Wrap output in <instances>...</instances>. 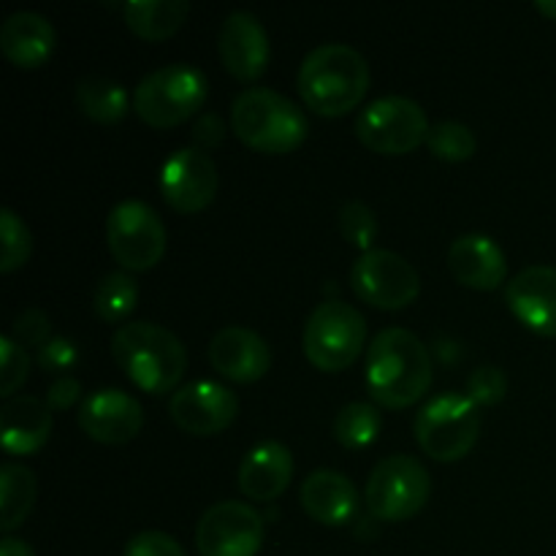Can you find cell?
<instances>
[{"label": "cell", "instance_id": "obj_23", "mask_svg": "<svg viewBox=\"0 0 556 556\" xmlns=\"http://www.w3.org/2000/svg\"><path fill=\"white\" fill-rule=\"evenodd\" d=\"M54 27L36 11H16L0 27V52L22 71L41 68L54 52Z\"/></svg>", "mask_w": 556, "mask_h": 556}, {"label": "cell", "instance_id": "obj_10", "mask_svg": "<svg viewBox=\"0 0 556 556\" xmlns=\"http://www.w3.org/2000/svg\"><path fill=\"white\" fill-rule=\"evenodd\" d=\"M112 258L128 271H150L166 253V226L144 201H123L106 217Z\"/></svg>", "mask_w": 556, "mask_h": 556}, {"label": "cell", "instance_id": "obj_27", "mask_svg": "<svg viewBox=\"0 0 556 556\" xmlns=\"http://www.w3.org/2000/svg\"><path fill=\"white\" fill-rule=\"evenodd\" d=\"M139 302V288L128 271H109L92 293V309L103 324H123Z\"/></svg>", "mask_w": 556, "mask_h": 556}, {"label": "cell", "instance_id": "obj_17", "mask_svg": "<svg viewBox=\"0 0 556 556\" xmlns=\"http://www.w3.org/2000/svg\"><path fill=\"white\" fill-rule=\"evenodd\" d=\"M505 302L525 329L538 337H556V269L530 266L505 288Z\"/></svg>", "mask_w": 556, "mask_h": 556}, {"label": "cell", "instance_id": "obj_29", "mask_svg": "<svg viewBox=\"0 0 556 556\" xmlns=\"http://www.w3.org/2000/svg\"><path fill=\"white\" fill-rule=\"evenodd\" d=\"M427 147L434 157L445 163H465L476 155L478 139L465 123H456V119H445L429 128Z\"/></svg>", "mask_w": 556, "mask_h": 556}, {"label": "cell", "instance_id": "obj_40", "mask_svg": "<svg viewBox=\"0 0 556 556\" xmlns=\"http://www.w3.org/2000/svg\"><path fill=\"white\" fill-rule=\"evenodd\" d=\"M535 9L541 11L543 16H548V20L556 22V0H538Z\"/></svg>", "mask_w": 556, "mask_h": 556}, {"label": "cell", "instance_id": "obj_20", "mask_svg": "<svg viewBox=\"0 0 556 556\" xmlns=\"http://www.w3.org/2000/svg\"><path fill=\"white\" fill-rule=\"evenodd\" d=\"M304 514L324 527H345L358 510V492L351 478L337 470H315L299 489Z\"/></svg>", "mask_w": 556, "mask_h": 556}, {"label": "cell", "instance_id": "obj_32", "mask_svg": "<svg viewBox=\"0 0 556 556\" xmlns=\"http://www.w3.org/2000/svg\"><path fill=\"white\" fill-rule=\"evenodd\" d=\"M0 396L11 400L30 375V356L11 337L0 340Z\"/></svg>", "mask_w": 556, "mask_h": 556}, {"label": "cell", "instance_id": "obj_5", "mask_svg": "<svg viewBox=\"0 0 556 556\" xmlns=\"http://www.w3.org/2000/svg\"><path fill=\"white\" fill-rule=\"evenodd\" d=\"M210 81L199 68L188 63H172L152 71L136 85L134 112L141 123L157 130L182 125L204 106Z\"/></svg>", "mask_w": 556, "mask_h": 556}, {"label": "cell", "instance_id": "obj_31", "mask_svg": "<svg viewBox=\"0 0 556 556\" xmlns=\"http://www.w3.org/2000/svg\"><path fill=\"white\" fill-rule=\"evenodd\" d=\"M337 223H340V233L345 237L348 244L358 248L362 253L372 250L375 237H378V217H375V212L367 204H362V201H348L340 210Z\"/></svg>", "mask_w": 556, "mask_h": 556}, {"label": "cell", "instance_id": "obj_26", "mask_svg": "<svg viewBox=\"0 0 556 556\" xmlns=\"http://www.w3.org/2000/svg\"><path fill=\"white\" fill-rule=\"evenodd\" d=\"M76 106L98 125H114L128 114V92L106 76H87L76 85Z\"/></svg>", "mask_w": 556, "mask_h": 556}, {"label": "cell", "instance_id": "obj_16", "mask_svg": "<svg viewBox=\"0 0 556 556\" xmlns=\"http://www.w3.org/2000/svg\"><path fill=\"white\" fill-rule=\"evenodd\" d=\"M220 63L233 79L255 81L269 65V36L264 25L250 11H233L226 16L217 36Z\"/></svg>", "mask_w": 556, "mask_h": 556}, {"label": "cell", "instance_id": "obj_12", "mask_svg": "<svg viewBox=\"0 0 556 556\" xmlns=\"http://www.w3.org/2000/svg\"><path fill=\"white\" fill-rule=\"evenodd\" d=\"M264 546V519L248 503H217L195 527L201 556H258Z\"/></svg>", "mask_w": 556, "mask_h": 556}, {"label": "cell", "instance_id": "obj_37", "mask_svg": "<svg viewBox=\"0 0 556 556\" xmlns=\"http://www.w3.org/2000/svg\"><path fill=\"white\" fill-rule=\"evenodd\" d=\"M81 396V383L76 378H68L63 375L60 380H54L47 391V407L49 410H68L79 402Z\"/></svg>", "mask_w": 556, "mask_h": 556}, {"label": "cell", "instance_id": "obj_13", "mask_svg": "<svg viewBox=\"0 0 556 556\" xmlns=\"http://www.w3.org/2000/svg\"><path fill=\"white\" fill-rule=\"evenodd\" d=\"M168 416L185 434L212 438L237 421L239 400L228 386L199 380V383L179 386L168 400Z\"/></svg>", "mask_w": 556, "mask_h": 556}, {"label": "cell", "instance_id": "obj_21", "mask_svg": "<svg viewBox=\"0 0 556 556\" xmlns=\"http://www.w3.org/2000/svg\"><path fill=\"white\" fill-rule=\"evenodd\" d=\"M52 434V410L36 396H11L0 407V443L9 456H30Z\"/></svg>", "mask_w": 556, "mask_h": 556}, {"label": "cell", "instance_id": "obj_33", "mask_svg": "<svg viewBox=\"0 0 556 556\" xmlns=\"http://www.w3.org/2000/svg\"><path fill=\"white\" fill-rule=\"evenodd\" d=\"M505 391H508V378L497 367H481L467 378V396L476 405H497L505 400Z\"/></svg>", "mask_w": 556, "mask_h": 556}, {"label": "cell", "instance_id": "obj_6", "mask_svg": "<svg viewBox=\"0 0 556 556\" xmlns=\"http://www.w3.org/2000/svg\"><path fill=\"white\" fill-rule=\"evenodd\" d=\"M367 342V320L351 304L326 299L313 309L304 326V356L320 372H342L362 356Z\"/></svg>", "mask_w": 556, "mask_h": 556}, {"label": "cell", "instance_id": "obj_24", "mask_svg": "<svg viewBox=\"0 0 556 556\" xmlns=\"http://www.w3.org/2000/svg\"><path fill=\"white\" fill-rule=\"evenodd\" d=\"M185 0H130L123 5L125 25L141 41H166L188 20Z\"/></svg>", "mask_w": 556, "mask_h": 556}, {"label": "cell", "instance_id": "obj_28", "mask_svg": "<svg viewBox=\"0 0 556 556\" xmlns=\"http://www.w3.org/2000/svg\"><path fill=\"white\" fill-rule=\"evenodd\" d=\"M383 418L369 402H351L334 418V438L342 448L362 451L378 440Z\"/></svg>", "mask_w": 556, "mask_h": 556}, {"label": "cell", "instance_id": "obj_7", "mask_svg": "<svg viewBox=\"0 0 556 556\" xmlns=\"http://www.w3.org/2000/svg\"><path fill=\"white\" fill-rule=\"evenodd\" d=\"M418 445L434 462H459L465 459L478 443L481 432V418H478V405L467 394H440L429 400L418 410L416 424H413Z\"/></svg>", "mask_w": 556, "mask_h": 556}, {"label": "cell", "instance_id": "obj_14", "mask_svg": "<svg viewBox=\"0 0 556 556\" xmlns=\"http://www.w3.org/2000/svg\"><path fill=\"white\" fill-rule=\"evenodd\" d=\"M217 166L204 150L185 147L166 161L161 172V195L179 215H195L215 201Z\"/></svg>", "mask_w": 556, "mask_h": 556}, {"label": "cell", "instance_id": "obj_36", "mask_svg": "<svg viewBox=\"0 0 556 556\" xmlns=\"http://www.w3.org/2000/svg\"><path fill=\"white\" fill-rule=\"evenodd\" d=\"M123 556H185V552L177 538L166 535V532L147 530L130 538Z\"/></svg>", "mask_w": 556, "mask_h": 556}, {"label": "cell", "instance_id": "obj_1", "mask_svg": "<svg viewBox=\"0 0 556 556\" xmlns=\"http://www.w3.org/2000/svg\"><path fill=\"white\" fill-rule=\"evenodd\" d=\"M432 386V356L413 331L391 326L375 334L367 356V389L380 407L405 410Z\"/></svg>", "mask_w": 556, "mask_h": 556}, {"label": "cell", "instance_id": "obj_2", "mask_svg": "<svg viewBox=\"0 0 556 556\" xmlns=\"http://www.w3.org/2000/svg\"><path fill=\"white\" fill-rule=\"evenodd\" d=\"M296 87L315 114L342 117L367 96L369 65L364 54L348 43H324L302 60Z\"/></svg>", "mask_w": 556, "mask_h": 556}, {"label": "cell", "instance_id": "obj_9", "mask_svg": "<svg viewBox=\"0 0 556 556\" xmlns=\"http://www.w3.org/2000/svg\"><path fill=\"white\" fill-rule=\"evenodd\" d=\"M429 117L413 98L389 96L369 103L356 119V136L367 150L378 155L400 157L427 144Z\"/></svg>", "mask_w": 556, "mask_h": 556}, {"label": "cell", "instance_id": "obj_3", "mask_svg": "<svg viewBox=\"0 0 556 556\" xmlns=\"http://www.w3.org/2000/svg\"><path fill=\"white\" fill-rule=\"evenodd\" d=\"M112 356L136 389L155 396L177 389L188 369L182 340L157 324L119 326L112 337Z\"/></svg>", "mask_w": 556, "mask_h": 556}, {"label": "cell", "instance_id": "obj_22", "mask_svg": "<svg viewBox=\"0 0 556 556\" xmlns=\"http://www.w3.org/2000/svg\"><path fill=\"white\" fill-rule=\"evenodd\" d=\"M293 478V456L282 443H261L244 456L239 467V492L255 503H271L280 497Z\"/></svg>", "mask_w": 556, "mask_h": 556}, {"label": "cell", "instance_id": "obj_18", "mask_svg": "<svg viewBox=\"0 0 556 556\" xmlns=\"http://www.w3.org/2000/svg\"><path fill=\"white\" fill-rule=\"evenodd\" d=\"M210 364L231 383H255L271 369V351L261 334L244 326H226L210 340Z\"/></svg>", "mask_w": 556, "mask_h": 556}, {"label": "cell", "instance_id": "obj_8", "mask_svg": "<svg viewBox=\"0 0 556 556\" xmlns=\"http://www.w3.org/2000/svg\"><path fill=\"white\" fill-rule=\"evenodd\" d=\"M429 494H432V478L427 467L405 454L386 456L383 462H378L364 489L372 519L391 521V525L421 514L424 505L429 503Z\"/></svg>", "mask_w": 556, "mask_h": 556}, {"label": "cell", "instance_id": "obj_15", "mask_svg": "<svg viewBox=\"0 0 556 556\" xmlns=\"http://www.w3.org/2000/svg\"><path fill=\"white\" fill-rule=\"evenodd\" d=\"M79 427L101 445H125L144 427V410L119 389H98L79 407Z\"/></svg>", "mask_w": 556, "mask_h": 556}, {"label": "cell", "instance_id": "obj_19", "mask_svg": "<svg viewBox=\"0 0 556 556\" xmlns=\"http://www.w3.org/2000/svg\"><path fill=\"white\" fill-rule=\"evenodd\" d=\"M448 269L465 288L497 291L508 277V261L494 239L483 233H465L448 248Z\"/></svg>", "mask_w": 556, "mask_h": 556}, {"label": "cell", "instance_id": "obj_34", "mask_svg": "<svg viewBox=\"0 0 556 556\" xmlns=\"http://www.w3.org/2000/svg\"><path fill=\"white\" fill-rule=\"evenodd\" d=\"M49 331H52V326H49L47 315H43L41 309L30 307L14 318V326H11V340L22 348H36V351H41V348L52 340Z\"/></svg>", "mask_w": 556, "mask_h": 556}, {"label": "cell", "instance_id": "obj_30", "mask_svg": "<svg viewBox=\"0 0 556 556\" xmlns=\"http://www.w3.org/2000/svg\"><path fill=\"white\" fill-rule=\"evenodd\" d=\"M0 242H3V255H0V271L11 275V271L22 269L33 253V237L27 231L25 220L16 215L14 210L0 212Z\"/></svg>", "mask_w": 556, "mask_h": 556}, {"label": "cell", "instance_id": "obj_11", "mask_svg": "<svg viewBox=\"0 0 556 556\" xmlns=\"http://www.w3.org/2000/svg\"><path fill=\"white\" fill-rule=\"evenodd\" d=\"M351 288L369 307L405 309L421 293V280L402 255L391 250H369L353 264Z\"/></svg>", "mask_w": 556, "mask_h": 556}, {"label": "cell", "instance_id": "obj_25", "mask_svg": "<svg viewBox=\"0 0 556 556\" xmlns=\"http://www.w3.org/2000/svg\"><path fill=\"white\" fill-rule=\"evenodd\" d=\"M36 476L25 465L9 462L0 467V530L5 535L22 527V521L30 516L33 505H36Z\"/></svg>", "mask_w": 556, "mask_h": 556}, {"label": "cell", "instance_id": "obj_38", "mask_svg": "<svg viewBox=\"0 0 556 556\" xmlns=\"http://www.w3.org/2000/svg\"><path fill=\"white\" fill-rule=\"evenodd\" d=\"M193 139L201 150H212V147L220 144L226 139V128H223V119L217 114H204V117L195 119Z\"/></svg>", "mask_w": 556, "mask_h": 556}, {"label": "cell", "instance_id": "obj_39", "mask_svg": "<svg viewBox=\"0 0 556 556\" xmlns=\"http://www.w3.org/2000/svg\"><path fill=\"white\" fill-rule=\"evenodd\" d=\"M0 556H36L25 541H16V538H3L0 541Z\"/></svg>", "mask_w": 556, "mask_h": 556}, {"label": "cell", "instance_id": "obj_35", "mask_svg": "<svg viewBox=\"0 0 556 556\" xmlns=\"http://www.w3.org/2000/svg\"><path fill=\"white\" fill-rule=\"evenodd\" d=\"M36 364L43 372H68V369H74L79 364V348L71 340H65V337H52L38 351Z\"/></svg>", "mask_w": 556, "mask_h": 556}, {"label": "cell", "instance_id": "obj_4", "mask_svg": "<svg viewBox=\"0 0 556 556\" xmlns=\"http://www.w3.org/2000/svg\"><path fill=\"white\" fill-rule=\"evenodd\" d=\"M307 117L291 98L250 87L233 98L231 130L244 147L264 155H288L307 139Z\"/></svg>", "mask_w": 556, "mask_h": 556}]
</instances>
